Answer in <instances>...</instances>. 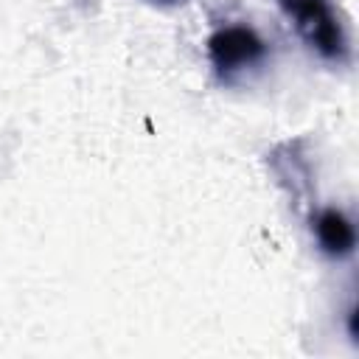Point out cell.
Instances as JSON below:
<instances>
[{
	"instance_id": "cell-1",
	"label": "cell",
	"mask_w": 359,
	"mask_h": 359,
	"mask_svg": "<svg viewBox=\"0 0 359 359\" xmlns=\"http://www.w3.org/2000/svg\"><path fill=\"white\" fill-rule=\"evenodd\" d=\"M278 6L311 50L331 62L348 59V39L328 0H278Z\"/></svg>"
},
{
	"instance_id": "cell-2",
	"label": "cell",
	"mask_w": 359,
	"mask_h": 359,
	"mask_svg": "<svg viewBox=\"0 0 359 359\" xmlns=\"http://www.w3.org/2000/svg\"><path fill=\"white\" fill-rule=\"evenodd\" d=\"M208 59L213 73L233 84L241 73L255 70L266 59V42L250 25H224L208 36Z\"/></svg>"
},
{
	"instance_id": "cell-3",
	"label": "cell",
	"mask_w": 359,
	"mask_h": 359,
	"mask_svg": "<svg viewBox=\"0 0 359 359\" xmlns=\"http://www.w3.org/2000/svg\"><path fill=\"white\" fill-rule=\"evenodd\" d=\"M314 236H317L320 250L331 258H345L356 247V230H353L351 219L337 208H325V210L317 213Z\"/></svg>"
},
{
	"instance_id": "cell-4",
	"label": "cell",
	"mask_w": 359,
	"mask_h": 359,
	"mask_svg": "<svg viewBox=\"0 0 359 359\" xmlns=\"http://www.w3.org/2000/svg\"><path fill=\"white\" fill-rule=\"evenodd\" d=\"M356 314H359V311H356V306H351V309H348V334H351V339H353V342H359V328H356Z\"/></svg>"
},
{
	"instance_id": "cell-5",
	"label": "cell",
	"mask_w": 359,
	"mask_h": 359,
	"mask_svg": "<svg viewBox=\"0 0 359 359\" xmlns=\"http://www.w3.org/2000/svg\"><path fill=\"white\" fill-rule=\"evenodd\" d=\"M151 3H157V6H180L185 0H151Z\"/></svg>"
}]
</instances>
